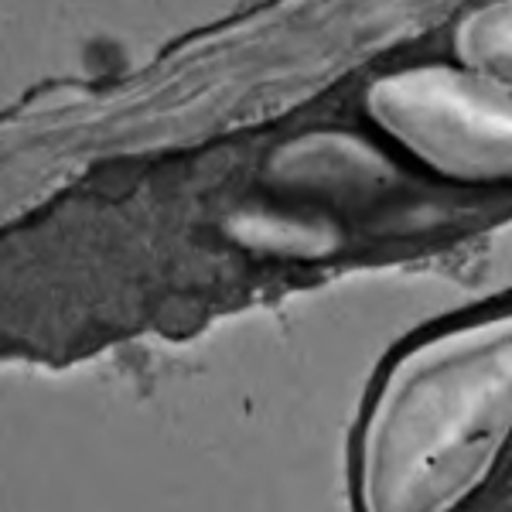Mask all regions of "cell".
<instances>
[{
    "instance_id": "1",
    "label": "cell",
    "mask_w": 512,
    "mask_h": 512,
    "mask_svg": "<svg viewBox=\"0 0 512 512\" xmlns=\"http://www.w3.org/2000/svg\"><path fill=\"white\" fill-rule=\"evenodd\" d=\"M512 434V318L454 328L390 369L362 437V509L451 512Z\"/></svg>"
},
{
    "instance_id": "2",
    "label": "cell",
    "mask_w": 512,
    "mask_h": 512,
    "mask_svg": "<svg viewBox=\"0 0 512 512\" xmlns=\"http://www.w3.org/2000/svg\"><path fill=\"white\" fill-rule=\"evenodd\" d=\"M366 110L427 168L458 181H512V89L454 65L376 79Z\"/></svg>"
},
{
    "instance_id": "3",
    "label": "cell",
    "mask_w": 512,
    "mask_h": 512,
    "mask_svg": "<svg viewBox=\"0 0 512 512\" xmlns=\"http://www.w3.org/2000/svg\"><path fill=\"white\" fill-rule=\"evenodd\" d=\"M454 52L465 69L512 89V0L485 4L458 24Z\"/></svg>"
}]
</instances>
